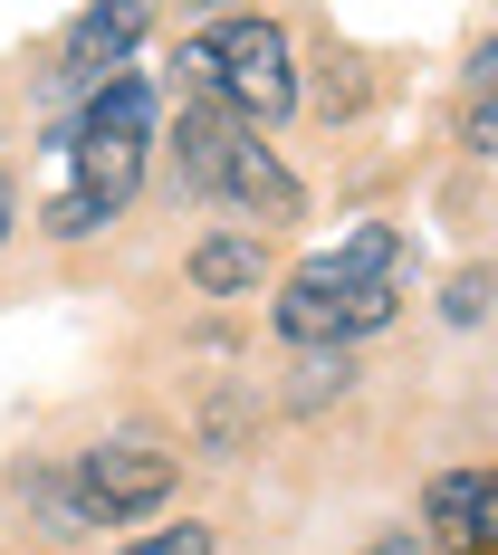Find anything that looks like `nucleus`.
I'll return each mask as SVG.
<instances>
[{"label": "nucleus", "instance_id": "obj_12", "mask_svg": "<svg viewBox=\"0 0 498 555\" xmlns=\"http://www.w3.org/2000/svg\"><path fill=\"white\" fill-rule=\"evenodd\" d=\"M480 307H489V278H450V317H460V326H470V317H480Z\"/></svg>", "mask_w": 498, "mask_h": 555}, {"label": "nucleus", "instance_id": "obj_3", "mask_svg": "<svg viewBox=\"0 0 498 555\" xmlns=\"http://www.w3.org/2000/svg\"><path fill=\"white\" fill-rule=\"evenodd\" d=\"M173 144H182V182H192V192L240 202L259 230H278V221H297V211H307L297 172L259 144V125H250V115H230V106H182V134H173Z\"/></svg>", "mask_w": 498, "mask_h": 555}, {"label": "nucleus", "instance_id": "obj_8", "mask_svg": "<svg viewBox=\"0 0 498 555\" xmlns=\"http://www.w3.org/2000/svg\"><path fill=\"white\" fill-rule=\"evenodd\" d=\"M192 287H202V297H250V287H259V240H250V230H212V240L192 249Z\"/></svg>", "mask_w": 498, "mask_h": 555}, {"label": "nucleus", "instance_id": "obj_2", "mask_svg": "<svg viewBox=\"0 0 498 555\" xmlns=\"http://www.w3.org/2000/svg\"><path fill=\"white\" fill-rule=\"evenodd\" d=\"M144 154H154V96H144V77H115L106 96L77 115V134H67V192L39 211V230H49V240L106 230L115 211L135 202Z\"/></svg>", "mask_w": 498, "mask_h": 555}, {"label": "nucleus", "instance_id": "obj_11", "mask_svg": "<svg viewBox=\"0 0 498 555\" xmlns=\"http://www.w3.org/2000/svg\"><path fill=\"white\" fill-rule=\"evenodd\" d=\"M365 555H442V537H432V527H393V537H374Z\"/></svg>", "mask_w": 498, "mask_h": 555}, {"label": "nucleus", "instance_id": "obj_9", "mask_svg": "<svg viewBox=\"0 0 498 555\" xmlns=\"http://www.w3.org/2000/svg\"><path fill=\"white\" fill-rule=\"evenodd\" d=\"M297 374H307V384H297V412H317L327 392H345V384H355V364H345V345H317V354H307Z\"/></svg>", "mask_w": 498, "mask_h": 555}, {"label": "nucleus", "instance_id": "obj_4", "mask_svg": "<svg viewBox=\"0 0 498 555\" xmlns=\"http://www.w3.org/2000/svg\"><path fill=\"white\" fill-rule=\"evenodd\" d=\"M182 67H192L202 106L250 115L259 134L297 106V67H288V29H278V20H221L212 39H192V49H182Z\"/></svg>", "mask_w": 498, "mask_h": 555}, {"label": "nucleus", "instance_id": "obj_1", "mask_svg": "<svg viewBox=\"0 0 498 555\" xmlns=\"http://www.w3.org/2000/svg\"><path fill=\"white\" fill-rule=\"evenodd\" d=\"M403 278H412L403 230L365 221L345 249H335V259H317V269H297L288 287H278V335H288L297 354H317V345H355V335L393 326Z\"/></svg>", "mask_w": 498, "mask_h": 555}, {"label": "nucleus", "instance_id": "obj_10", "mask_svg": "<svg viewBox=\"0 0 498 555\" xmlns=\"http://www.w3.org/2000/svg\"><path fill=\"white\" fill-rule=\"evenodd\" d=\"M115 555H212V527H154V537H135Z\"/></svg>", "mask_w": 498, "mask_h": 555}, {"label": "nucleus", "instance_id": "obj_7", "mask_svg": "<svg viewBox=\"0 0 498 555\" xmlns=\"http://www.w3.org/2000/svg\"><path fill=\"white\" fill-rule=\"evenodd\" d=\"M144 39V10H77L67 29V77H106V57H125Z\"/></svg>", "mask_w": 498, "mask_h": 555}, {"label": "nucleus", "instance_id": "obj_13", "mask_svg": "<svg viewBox=\"0 0 498 555\" xmlns=\"http://www.w3.org/2000/svg\"><path fill=\"white\" fill-rule=\"evenodd\" d=\"M470 144H480V154H498V96H489L480 115H470Z\"/></svg>", "mask_w": 498, "mask_h": 555}, {"label": "nucleus", "instance_id": "obj_14", "mask_svg": "<svg viewBox=\"0 0 498 555\" xmlns=\"http://www.w3.org/2000/svg\"><path fill=\"white\" fill-rule=\"evenodd\" d=\"M480 87H489V96H498V39H489V49H480Z\"/></svg>", "mask_w": 498, "mask_h": 555}, {"label": "nucleus", "instance_id": "obj_6", "mask_svg": "<svg viewBox=\"0 0 498 555\" xmlns=\"http://www.w3.org/2000/svg\"><path fill=\"white\" fill-rule=\"evenodd\" d=\"M422 527L470 555H498V469H442L422 489Z\"/></svg>", "mask_w": 498, "mask_h": 555}, {"label": "nucleus", "instance_id": "obj_15", "mask_svg": "<svg viewBox=\"0 0 498 555\" xmlns=\"http://www.w3.org/2000/svg\"><path fill=\"white\" fill-rule=\"evenodd\" d=\"M0 240H10V192H0Z\"/></svg>", "mask_w": 498, "mask_h": 555}, {"label": "nucleus", "instance_id": "obj_5", "mask_svg": "<svg viewBox=\"0 0 498 555\" xmlns=\"http://www.w3.org/2000/svg\"><path fill=\"white\" fill-rule=\"evenodd\" d=\"M164 499H173V450H144V441L77 450V469L58 479V517L67 527H125V517H144Z\"/></svg>", "mask_w": 498, "mask_h": 555}]
</instances>
